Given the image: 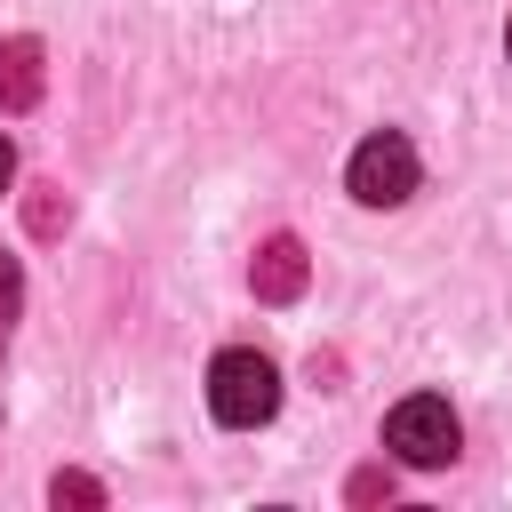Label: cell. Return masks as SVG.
<instances>
[{
    "label": "cell",
    "instance_id": "obj_1",
    "mask_svg": "<svg viewBox=\"0 0 512 512\" xmlns=\"http://www.w3.org/2000/svg\"><path fill=\"white\" fill-rule=\"evenodd\" d=\"M208 408H216V424H232V432L272 424V408H280V368H272L256 344L216 352V360H208Z\"/></svg>",
    "mask_w": 512,
    "mask_h": 512
},
{
    "label": "cell",
    "instance_id": "obj_2",
    "mask_svg": "<svg viewBox=\"0 0 512 512\" xmlns=\"http://www.w3.org/2000/svg\"><path fill=\"white\" fill-rule=\"evenodd\" d=\"M416 144L400 136V128H376V136H360L352 144V160H344V192L360 200V208H400L408 192H416Z\"/></svg>",
    "mask_w": 512,
    "mask_h": 512
},
{
    "label": "cell",
    "instance_id": "obj_3",
    "mask_svg": "<svg viewBox=\"0 0 512 512\" xmlns=\"http://www.w3.org/2000/svg\"><path fill=\"white\" fill-rule=\"evenodd\" d=\"M384 448H392L400 464L432 472V464H448V456L464 448V424H456V408H448L440 392H408V400L384 416Z\"/></svg>",
    "mask_w": 512,
    "mask_h": 512
},
{
    "label": "cell",
    "instance_id": "obj_4",
    "mask_svg": "<svg viewBox=\"0 0 512 512\" xmlns=\"http://www.w3.org/2000/svg\"><path fill=\"white\" fill-rule=\"evenodd\" d=\"M304 280H312V256H304V240H296V232H272V240L256 248V264H248L256 304H296V296H304Z\"/></svg>",
    "mask_w": 512,
    "mask_h": 512
},
{
    "label": "cell",
    "instance_id": "obj_5",
    "mask_svg": "<svg viewBox=\"0 0 512 512\" xmlns=\"http://www.w3.org/2000/svg\"><path fill=\"white\" fill-rule=\"evenodd\" d=\"M48 88V64H40V40H0V112H32Z\"/></svg>",
    "mask_w": 512,
    "mask_h": 512
},
{
    "label": "cell",
    "instance_id": "obj_6",
    "mask_svg": "<svg viewBox=\"0 0 512 512\" xmlns=\"http://www.w3.org/2000/svg\"><path fill=\"white\" fill-rule=\"evenodd\" d=\"M24 224H32V240H56V232L72 224V200H64L56 184H32V192H24Z\"/></svg>",
    "mask_w": 512,
    "mask_h": 512
},
{
    "label": "cell",
    "instance_id": "obj_7",
    "mask_svg": "<svg viewBox=\"0 0 512 512\" xmlns=\"http://www.w3.org/2000/svg\"><path fill=\"white\" fill-rule=\"evenodd\" d=\"M48 504H56V512H64V504L96 512V504H104V480H88V472H56V480H48Z\"/></svg>",
    "mask_w": 512,
    "mask_h": 512
},
{
    "label": "cell",
    "instance_id": "obj_8",
    "mask_svg": "<svg viewBox=\"0 0 512 512\" xmlns=\"http://www.w3.org/2000/svg\"><path fill=\"white\" fill-rule=\"evenodd\" d=\"M16 296H24V280H16V264L0 256V344H8V320H16Z\"/></svg>",
    "mask_w": 512,
    "mask_h": 512
},
{
    "label": "cell",
    "instance_id": "obj_9",
    "mask_svg": "<svg viewBox=\"0 0 512 512\" xmlns=\"http://www.w3.org/2000/svg\"><path fill=\"white\" fill-rule=\"evenodd\" d=\"M376 496H392V472H352V504H376Z\"/></svg>",
    "mask_w": 512,
    "mask_h": 512
},
{
    "label": "cell",
    "instance_id": "obj_10",
    "mask_svg": "<svg viewBox=\"0 0 512 512\" xmlns=\"http://www.w3.org/2000/svg\"><path fill=\"white\" fill-rule=\"evenodd\" d=\"M8 176H16V152H8V136H0V192H8Z\"/></svg>",
    "mask_w": 512,
    "mask_h": 512
},
{
    "label": "cell",
    "instance_id": "obj_11",
    "mask_svg": "<svg viewBox=\"0 0 512 512\" xmlns=\"http://www.w3.org/2000/svg\"><path fill=\"white\" fill-rule=\"evenodd\" d=\"M504 56H512V24H504Z\"/></svg>",
    "mask_w": 512,
    "mask_h": 512
}]
</instances>
